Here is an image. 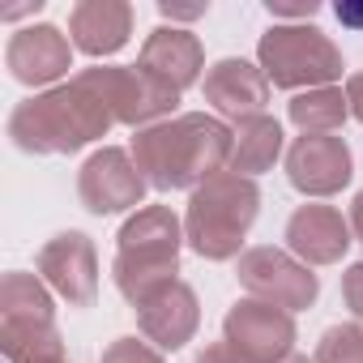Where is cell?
Listing matches in <instances>:
<instances>
[{
	"label": "cell",
	"instance_id": "obj_8",
	"mask_svg": "<svg viewBox=\"0 0 363 363\" xmlns=\"http://www.w3.org/2000/svg\"><path fill=\"white\" fill-rule=\"evenodd\" d=\"M82 82L94 86L99 99L111 107V116L124 124H141L175 103V90L167 82L150 77L145 69H90V73H82Z\"/></svg>",
	"mask_w": 363,
	"mask_h": 363
},
{
	"label": "cell",
	"instance_id": "obj_1",
	"mask_svg": "<svg viewBox=\"0 0 363 363\" xmlns=\"http://www.w3.org/2000/svg\"><path fill=\"white\" fill-rule=\"evenodd\" d=\"M231 150L235 137L206 116H179L133 137L137 171H145L154 189H189L197 179H214L223 162H231Z\"/></svg>",
	"mask_w": 363,
	"mask_h": 363
},
{
	"label": "cell",
	"instance_id": "obj_20",
	"mask_svg": "<svg viewBox=\"0 0 363 363\" xmlns=\"http://www.w3.org/2000/svg\"><path fill=\"white\" fill-rule=\"evenodd\" d=\"M0 346L9 363H69L56 325H0Z\"/></svg>",
	"mask_w": 363,
	"mask_h": 363
},
{
	"label": "cell",
	"instance_id": "obj_3",
	"mask_svg": "<svg viewBox=\"0 0 363 363\" xmlns=\"http://www.w3.org/2000/svg\"><path fill=\"white\" fill-rule=\"evenodd\" d=\"M175 252H179V223L162 206L137 210V218L120 231V257H116V286L128 303H145L158 291L175 282Z\"/></svg>",
	"mask_w": 363,
	"mask_h": 363
},
{
	"label": "cell",
	"instance_id": "obj_29",
	"mask_svg": "<svg viewBox=\"0 0 363 363\" xmlns=\"http://www.w3.org/2000/svg\"><path fill=\"white\" fill-rule=\"evenodd\" d=\"M282 363H308V359H303V354H286Z\"/></svg>",
	"mask_w": 363,
	"mask_h": 363
},
{
	"label": "cell",
	"instance_id": "obj_4",
	"mask_svg": "<svg viewBox=\"0 0 363 363\" xmlns=\"http://www.w3.org/2000/svg\"><path fill=\"white\" fill-rule=\"evenodd\" d=\"M257 201L261 197L248 175L223 171V175L206 179L189 201V244L210 261L235 257L257 218Z\"/></svg>",
	"mask_w": 363,
	"mask_h": 363
},
{
	"label": "cell",
	"instance_id": "obj_7",
	"mask_svg": "<svg viewBox=\"0 0 363 363\" xmlns=\"http://www.w3.org/2000/svg\"><path fill=\"white\" fill-rule=\"evenodd\" d=\"M227 342L248 363H282L295 342V320L265 299H244L227 312Z\"/></svg>",
	"mask_w": 363,
	"mask_h": 363
},
{
	"label": "cell",
	"instance_id": "obj_24",
	"mask_svg": "<svg viewBox=\"0 0 363 363\" xmlns=\"http://www.w3.org/2000/svg\"><path fill=\"white\" fill-rule=\"evenodd\" d=\"M197 363H248L231 342H214V346H206L201 354H197Z\"/></svg>",
	"mask_w": 363,
	"mask_h": 363
},
{
	"label": "cell",
	"instance_id": "obj_27",
	"mask_svg": "<svg viewBox=\"0 0 363 363\" xmlns=\"http://www.w3.org/2000/svg\"><path fill=\"white\" fill-rule=\"evenodd\" d=\"M350 223H354V231H359V240H363V193H359V201H354V214H350Z\"/></svg>",
	"mask_w": 363,
	"mask_h": 363
},
{
	"label": "cell",
	"instance_id": "obj_28",
	"mask_svg": "<svg viewBox=\"0 0 363 363\" xmlns=\"http://www.w3.org/2000/svg\"><path fill=\"white\" fill-rule=\"evenodd\" d=\"M337 18L342 22H363V13H350V9H337Z\"/></svg>",
	"mask_w": 363,
	"mask_h": 363
},
{
	"label": "cell",
	"instance_id": "obj_23",
	"mask_svg": "<svg viewBox=\"0 0 363 363\" xmlns=\"http://www.w3.org/2000/svg\"><path fill=\"white\" fill-rule=\"evenodd\" d=\"M103 363H162L145 342H137V337H120V342H111V350L103 354Z\"/></svg>",
	"mask_w": 363,
	"mask_h": 363
},
{
	"label": "cell",
	"instance_id": "obj_13",
	"mask_svg": "<svg viewBox=\"0 0 363 363\" xmlns=\"http://www.w3.org/2000/svg\"><path fill=\"white\" fill-rule=\"evenodd\" d=\"M286 244L312 265H333L350 244V227L333 206H303L286 227Z\"/></svg>",
	"mask_w": 363,
	"mask_h": 363
},
{
	"label": "cell",
	"instance_id": "obj_21",
	"mask_svg": "<svg viewBox=\"0 0 363 363\" xmlns=\"http://www.w3.org/2000/svg\"><path fill=\"white\" fill-rule=\"evenodd\" d=\"M291 120L303 128V133H333L342 120H346V99L337 90H308L291 103Z\"/></svg>",
	"mask_w": 363,
	"mask_h": 363
},
{
	"label": "cell",
	"instance_id": "obj_14",
	"mask_svg": "<svg viewBox=\"0 0 363 363\" xmlns=\"http://www.w3.org/2000/svg\"><path fill=\"white\" fill-rule=\"evenodd\" d=\"M141 329L150 342H158L162 350H179L193 329H197V295L184 282H171L167 291H158L154 299H145L141 308Z\"/></svg>",
	"mask_w": 363,
	"mask_h": 363
},
{
	"label": "cell",
	"instance_id": "obj_26",
	"mask_svg": "<svg viewBox=\"0 0 363 363\" xmlns=\"http://www.w3.org/2000/svg\"><path fill=\"white\" fill-rule=\"evenodd\" d=\"M346 103H350V111L363 120V73L359 77H350V90H346Z\"/></svg>",
	"mask_w": 363,
	"mask_h": 363
},
{
	"label": "cell",
	"instance_id": "obj_18",
	"mask_svg": "<svg viewBox=\"0 0 363 363\" xmlns=\"http://www.w3.org/2000/svg\"><path fill=\"white\" fill-rule=\"evenodd\" d=\"M278 150H282V128H278V120H269V116H248V120H240V133H235L231 171H235V175H240V171H244V175H257V171L274 167Z\"/></svg>",
	"mask_w": 363,
	"mask_h": 363
},
{
	"label": "cell",
	"instance_id": "obj_12",
	"mask_svg": "<svg viewBox=\"0 0 363 363\" xmlns=\"http://www.w3.org/2000/svg\"><path fill=\"white\" fill-rule=\"evenodd\" d=\"M5 65L22 86H48V82L69 73L73 56H69V43L56 26H30V30L9 39Z\"/></svg>",
	"mask_w": 363,
	"mask_h": 363
},
{
	"label": "cell",
	"instance_id": "obj_6",
	"mask_svg": "<svg viewBox=\"0 0 363 363\" xmlns=\"http://www.w3.org/2000/svg\"><path fill=\"white\" fill-rule=\"evenodd\" d=\"M240 282L257 299H265V303H274L282 312H299V308H308L316 299V274L308 265L291 261L278 248H252V252H244L240 257Z\"/></svg>",
	"mask_w": 363,
	"mask_h": 363
},
{
	"label": "cell",
	"instance_id": "obj_16",
	"mask_svg": "<svg viewBox=\"0 0 363 363\" xmlns=\"http://www.w3.org/2000/svg\"><path fill=\"white\" fill-rule=\"evenodd\" d=\"M141 69L158 82H167L175 94L197 82V69H201V52H197V39L193 35H179V30H158L145 52H141Z\"/></svg>",
	"mask_w": 363,
	"mask_h": 363
},
{
	"label": "cell",
	"instance_id": "obj_19",
	"mask_svg": "<svg viewBox=\"0 0 363 363\" xmlns=\"http://www.w3.org/2000/svg\"><path fill=\"white\" fill-rule=\"evenodd\" d=\"M0 308H5L9 325H52V295L43 291V282L35 274H5L0 286Z\"/></svg>",
	"mask_w": 363,
	"mask_h": 363
},
{
	"label": "cell",
	"instance_id": "obj_9",
	"mask_svg": "<svg viewBox=\"0 0 363 363\" xmlns=\"http://www.w3.org/2000/svg\"><path fill=\"white\" fill-rule=\"evenodd\" d=\"M82 201L90 214H120L141 206L145 193V175L137 171V162H128L124 150H99L86 167H82Z\"/></svg>",
	"mask_w": 363,
	"mask_h": 363
},
{
	"label": "cell",
	"instance_id": "obj_22",
	"mask_svg": "<svg viewBox=\"0 0 363 363\" xmlns=\"http://www.w3.org/2000/svg\"><path fill=\"white\" fill-rule=\"evenodd\" d=\"M312 363H363V329H359V325H337V329H329Z\"/></svg>",
	"mask_w": 363,
	"mask_h": 363
},
{
	"label": "cell",
	"instance_id": "obj_17",
	"mask_svg": "<svg viewBox=\"0 0 363 363\" xmlns=\"http://www.w3.org/2000/svg\"><path fill=\"white\" fill-rule=\"evenodd\" d=\"M128 39V9L124 5H77L73 9V43L90 56H107Z\"/></svg>",
	"mask_w": 363,
	"mask_h": 363
},
{
	"label": "cell",
	"instance_id": "obj_2",
	"mask_svg": "<svg viewBox=\"0 0 363 363\" xmlns=\"http://www.w3.org/2000/svg\"><path fill=\"white\" fill-rule=\"evenodd\" d=\"M111 120L116 116L99 99V90L77 77L73 86L48 90L43 99L22 103L9 120V137H13V145H22L30 154H69V150L103 137Z\"/></svg>",
	"mask_w": 363,
	"mask_h": 363
},
{
	"label": "cell",
	"instance_id": "obj_15",
	"mask_svg": "<svg viewBox=\"0 0 363 363\" xmlns=\"http://www.w3.org/2000/svg\"><path fill=\"white\" fill-rule=\"evenodd\" d=\"M206 94L218 111L248 120V116H261V107H265V77L248 60H223L206 77Z\"/></svg>",
	"mask_w": 363,
	"mask_h": 363
},
{
	"label": "cell",
	"instance_id": "obj_25",
	"mask_svg": "<svg viewBox=\"0 0 363 363\" xmlns=\"http://www.w3.org/2000/svg\"><path fill=\"white\" fill-rule=\"evenodd\" d=\"M342 291H346V303L363 316V261H359V265H350V274H346Z\"/></svg>",
	"mask_w": 363,
	"mask_h": 363
},
{
	"label": "cell",
	"instance_id": "obj_11",
	"mask_svg": "<svg viewBox=\"0 0 363 363\" xmlns=\"http://www.w3.org/2000/svg\"><path fill=\"white\" fill-rule=\"evenodd\" d=\"M39 274L77 308H86L94 299L99 286V261H94V244L82 231H65L56 235L43 252H39Z\"/></svg>",
	"mask_w": 363,
	"mask_h": 363
},
{
	"label": "cell",
	"instance_id": "obj_10",
	"mask_svg": "<svg viewBox=\"0 0 363 363\" xmlns=\"http://www.w3.org/2000/svg\"><path fill=\"white\" fill-rule=\"evenodd\" d=\"M286 171H291V184L299 193H312V197H329L337 193L346 179H350V150L342 137H329V133H303L286 158Z\"/></svg>",
	"mask_w": 363,
	"mask_h": 363
},
{
	"label": "cell",
	"instance_id": "obj_5",
	"mask_svg": "<svg viewBox=\"0 0 363 363\" xmlns=\"http://www.w3.org/2000/svg\"><path fill=\"white\" fill-rule=\"evenodd\" d=\"M261 60L274 86H320L342 73V60L320 30H269Z\"/></svg>",
	"mask_w": 363,
	"mask_h": 363
}]
</instances>
